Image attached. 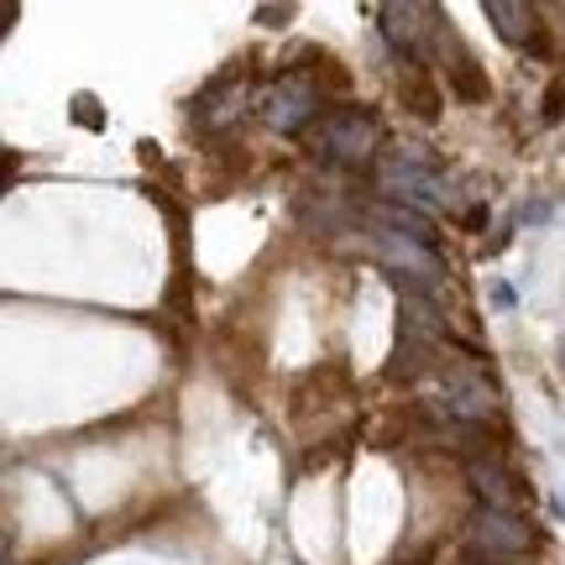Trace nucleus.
I'll return each mask as SVG.
<instances>
[{
	"label": "nucleus",
	"instance_id": "obj_1",
	"mask_svg": "<svg viewBox=\"0 0 565 565\" xmlns=\"http://www.w3.org/2000/svg\"><path fill=\"white\" fill-rule=\"evenodd\" d=\"M377 189H383L393 204H408V210H456V204H461L456 179H450L424 147L383 152V158H377Z\"/></svg>",
	"mask_w": 565,
	"mask_h": 565
},
{
	"label": "nucleus",
	"instance_id": "obj_2",
	"mask_svg": "<svg viewBox=\"0 0 565 565\" xmlns=\"http://www.w3.org/2000/svg\"><path fill=\"white\" fill-rule=\"evenodd\" d=\"M309 141H315V158L356 168V162L377 158L383 126H377V116L366 105H335V110H324L320 121L309 126Z\"/></svg>",
	"mask_w": 565,
	"mask_h": 565
},
{
	"label": "nucleus",
	"instance_id": "obj_3",
	"mask_svg": "<svg viewBox=\"0 0 565 565\" xmlns=\"http://www.w3.org/2000/svg\"><path fill=\"white\" fill-rule=\"evenodd\" d=\"M435 383H440V398H445V414H450V419L487 424V419H498V408H503L498 404L492 377L471 362H450V356H440V362H435Z\"/></svg>",
	"mask_w": 565,
	"mask_h": 565
},
{
	"label": "nucleus",
	"instance_id": "obj_4",
	"mask_svg": "<svg viewBox=\"0 0 565 565\" xmlns=\"http://www.w3.org/2000/svg\"><path fill=\"white\" fill-rule=\"evenodd\" d=\"M263 121L267 131H278V137H299V131H309V126L324 116V95L315 79H303V74H282L273 89L263 95Z\"/></svg>",
	"mask_w": 565,
	"mask_h": 565
},
{
	"label": "nucleus",
	"instance_id": "obj_5",
	"mask_svg": "<svg viewBox=\"0 0 565 565\" xmlns=\"http://www.w3.org/2000/svg\"><path fill=\"white\" fill-rule=\"evenodd\" d=\"M377 21H383V38L387 47L398 53L404 63H424L429 53H435V42H440V11L435 6H419V0H404V6H383L377 11Z\"/></svg>",
	"mask_w": 565,
	"mask_h": 565
},
{
	"label": "nucleus",
	"instance_id": "obj_6",
	"mask_svg": "<svg viewBox=\"0 0 565 565\" xmlns=\"http://www.w3.org/2000/svg\"><path fill=\"white\" fill-rule=\"evenodd\" d=\"M466 540L492 561V555H524L534 545V529L519 513H508V508H477L471 524H466Z\"/></svg>",
	"mask_w": 565,
	"mask_h": 565
},
{
	"label": "nucleus",
	"instance_id": "obj_7",
	"mask_svg": "<svg viewBox=\"0 0 565 565\" xmlns=\"http://www.w3.org/2000/svg\"><path fill=\"white\" fill-rule=\"evenodd\" d=\"M372 246L383 252V263L398 273V282L414 278V282H435L440 278V263H435V246L414 242L404 231H387V225H372Z\"/></svg>",
	"mask_w": 565,
	"mask_h": 565
},
{
	"label": "nucleus",
	"instance_id": "obj_8",
	"mask_svg": "<svg viewBox=\"0 0 565 565\" xmlns=\"http://www.w3.org/2000/svg\"><path fill=\"white\" fill-rule=\"evenodd\" d=\"M242 95H246V79L236 74V68H225V74H215V79H210L200 95H194L189 116H194L200 126H221V121H231V116H236Z\"/></svg>",
	"mask_w": 565,
	"mask_h": 565
},
{
	"label": "nucleus",
	"instance_id": "obj_9",
	"mask_svg": "<svg viewBox=\"0 0 565 565\" xmlns=\"http://www.w3.org/2000/svg\"><path fill=\"white\" fill-rule=\"evenodd\" d=\"M482 17L492 21V32L508 42V47H524L534 32H540V17L519 6V0H482Z\"/></svg>",
	"mask_w": 565,
	"mask_h": 565
},
{
	"label": "nucleus",
	"instance_id": "obj_10",
	"mask_svg": "<svg viewBox=\"0 0 565 565\" xmlns=\"http://www.w3.org/2000/svg\"><path fill=\"white\" fill-rule=\"evenodd\" d=\"M466 477H471V487L482 492V503L487 508H508L513 513V503H519V482H513V471H508L503 461H471L466 466Z\"/></svg>",
	"mask_w": 565,
	"mask_h": 565
},
{
	"label": "nucleus",
	"instance_id": "obj_11",
	"mask_svg": "<svg viewBox=\"0 0 565 565\" xmlns=\"http://www.w3.org/2000/svg\"><path fill=\"white\" fill-rule=\"evenodd\" d=\"M372 225H387V231H404V236H414V242L435 246V225H429V215H419V210H408V204H372Z\"/></svg>",
	"mask_w": 565,
	"mask_h": 565
},
{
	"label": "nucleus",
	"instance_id": "obj_12",
	"mask_svg": "<svg viewBox=\"0 0 565 565\" xmlns=\"http://www.w3.org/2000/svg\"><path fill=\"white\" fill-rule=\"evenodd\" d=\"M74 121L89 126V131H100L105 116H100V105H95V95H74Z\"/></svg>",
	"mask_w": 565,
	"mask_h": 565
},
{
	"label": "nucleus",
	"instance_id": "obj_13",
	"mask_svg": "<svg viewBox=\"0 0 565 565\" xmlns=\"http://www.w3.org/2000/svg\"><path fill=\"white\" fill-rule=\"evenodd\" d=\"M257 21H263V26H278V21H294V6H257Z\"/></svg>",
	"mask_w": 565,
	"mask_h": 565
}]
</instances>
